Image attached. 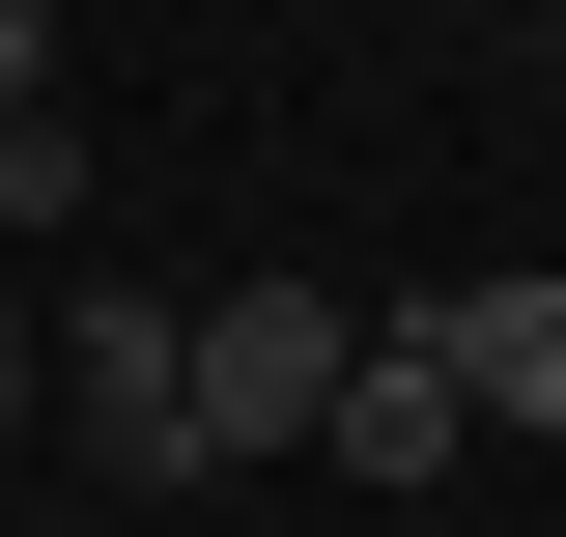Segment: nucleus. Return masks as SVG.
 <instances>
[{
	"instance_id": "5",
	"label": "nucleus",
	"mask_w": 566,
	"mask_h": 537,
	"mask_svg": "<svg viewBox=\"0 0 566 537\" xmlns=\"http://www.w3.org/2000/svg\"><path fill=\"white\" fill-rule=\"evenodd\" d=\"M85 227V114H0V255H57Z\"/></svg>"
},
{
	"instance_id": "7",
	"label": "nucleus",
	"mask_w": 566,
	"mask_h": 537,
	"mask_svg": "<svg viewBox=\"0 0 566 537\" xmlns=\"http://www.w3.org/2000/svg\"><path fill=\"white\" fill-rule=\"evenodd\" d=\"M29 397H57V339H29V312H0V424H29Z\"/></svg>"
},
{
	"instance_id": "6",
	"label": "nucleus",
	"mask_w": 566,
	"mask_h": 537,
	"mask_svg": "<svg viewBox=\"0 0 566 537\" xmlns=\"http://www.w3.org/2000/svg\"><path fill=\"white\" fill-rule=\"evenodd\" d=\"M0 114H57V0H0Z\"/></svg>"
},
{
	"instance_id": "4",
	"label": "nucleus",
	"mask_w": 566,
	"mask_h": 537,
	"mask_svg": "<svg viewBox=\"0 0 566 537\" xmlns=\"http://www.w3.org/2000/svg\"><path fill=\"white\" fill-rule=\"evenodd\" d=\"M312 453H340V481H453V453H482V424H453V368H424V339H368V368H340V424H312Z\"/></svg>"
},
{
	"instance_id": "2",
	"label": "nucleus",
	"mask_w": 566,
	"mask_h": 537,
	"mask_svg": "<svg viewBox=\"0 0 566 537\" xmlns=\"http://www.w3.org/2000/svg\"><path fill=\"white\" fill-rule=\"evenodd\" d=\"M340 368H368V339L312 312V283H227V312H199V481H227V453H312Z\"/></svg>"
},
{
	"instance_id": "1",
	"label": "nucleus",
	"mask_w": 566,
	"mask_h": 537,
	"mask_svg": "<svg viewBox=\"0 0 566 537\" xmlns=\"http://www.w3.org/2000/svg\"><path fill=\"white\" fill-rule=\"evenodd\" d=\"M57 397H85V481H199V312H170V283H85Z\"/></svg>"
},
{
	"instance_id": "3",
	"label": "nucleus",
	"mask_w": 566,
	"mask_h": 537,
	"mask_svg": "<svg viewBox=\"0 0 566 537\" xmlns=\"http://www.w3.org/2000/svg\"><path fill=\"white\" fill-rule=\"evenodd\" d=\"M424 368H453V424H482V453H566V283L510 255V283H453V312H397Z\"/></svg>"
}]
</instances>
